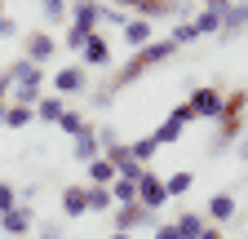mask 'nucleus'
<instances>
[{"instance_id":"nucleus-1","label":"nucleus","mask_w":248,"mask_h":239,"mask_svg":"<svg viewBox=\"0 0 248 239\" xmlns=\"http://www.w3.org/2000/svg\"><path fill=\"white\" fill-rule=\"evenodd\" d=\"M173 49H177L173 40H146L142 49H133V58H129V62H124V67L115 71V80H111V89H107V102H111V98L120 93L124 84H133V80H138L142 71H151V67H160V62H164V58H169Z\"/></svg>"},{"instance_id":"nucleus-2","label":"nucleus","mask_w":248,"mask_h":239,"mask_svg":"<svg viewBox=\"0 0 248 239\" xmlns=\"http://www.w3.org/2000/svg\"><path fill=\"white\" fill-rule=\"evenodd\" d=\"M244 124H248V89H235V93H226L222 115H217V137H213V151H222V146L239 142Z\"/></svg>"},{"instance_id":"nucleus-3","label":"nucleus","mask_w":248,"mask_h":239,"mask_svg":"<svg viewBox=\"0 0 248 239\" xmlns=\"http://www.w3.org/2000/svg\"><path fill=\"white\" fill-rule=\"evenodd\" d=\"M102 9L98 0H71V27H67V49H84L89 31H98V22H102Z\"/></svg>"},{"instance_id":"nucleus-4","label":"nucleus","mask_w":248,"mask_h":239,"mask_svg":"<svg viewBox=\"0 0 248 239\" xmlns=\"http://www.w3.org/2000/svg\"><path fill=\"white\" fill-rule=\"evenodd\" d=\"M191 120H200V115H195L191 98H186V102H177V106H173V111L160 120V129H155L151 137L160 142V146H173V142H182V133H186V124H191Z\"/></svg>"},{"instance_id":"nucleus-5","label":"nucleus","mask_w":248,"mask_h":239,"mask_svg":"<svg viewBox=\"0 0 248 239\" xmlns=\"http://www.w3.org/2000/svg\"><path fill=\"white\" fill-rule=\"evenodd\" d=\"M138 226H155V208H146L142 199L115 204V230H138Z\"/></svg>"},{"instance_id":"nucleus-6","label":"nucleus","mask_w":248,"mask_h":239,"mask_svg":"<svg viewBox=\"0 0 248 239\" xmlns=\"http://www.w3.org/2000/svg\"><path fill=\"white\" fill-rule=\"evenodd\" d=\"M222 102H226V93L217 84H200L195 93H191V106H195L200 120H217V115H222Z\"/></svg>"},{"instance_id":"nucleus-7","label":"nucleus","mask_w":248,"mask_h":239,"mask_svg":"<svg viewBox=\"0 0 248 239\" xmlns=\"http://www.w3.org/2000/svg\"><path fill=\"white\" fill-rule=\"evenodd\" d=\"M49 84H53V93L76 98V93H84V89H89V71H84V67H62Z\"/></svg>"},{"instance_id":"nucleus-8","label":"nucleus","mask_w":248,"mask_h":239,"mask_svg":"<svg viewBox=\"0 0 248 239\" xmlns=\"http://www.w3.org/2000/svg\"><path fill=\"white\" fill-rule=\"evenodd\" d=\"M138 199L146 204V208H164V199H169V186H164V177H155L151 168L138 177Z\"/></svg>"},{"instance_id":"nucleus-9","label":"nucleus","mask_w":248,"mask_h":239,"mask_svg":"<svg viewBox=\"0 0 248 239\" xmlns=\"http://www.w3.org/2000/svg\"><path fill=\"white\" fill-rule=\"evenodd\" d=\"M0 226H5V235L27 239V230L36 226V213H31L27 204H14V208H5V213H0Z\"/></svg>"},{"instance_id":"nucleus-10","label":"nucleus","mask_w":248,"mask_h":239,"mask_svg":"<svg viewBox=\"0 0 248 239\" xmlns=\"http://www.w3.org/2000/svg\"><path fill=\"white\" fill-rule=\"evenodd\" d=\"M22 53L31 58V62H49V58L58 53V40L49 31H27L22 36Z\"/></svg>"},{"instance_id":"nucleus-11","label":"nucleus","mask_w":248,"mask_h":239,"mask_svg":"<svg viewBox=\"0 0 248 239\" xmlns=\"http://www.w3.org/2000/svg\"><path fill=\"white\" fill-rule=\"evenodd\" d=\"M45 71L36 67V71H31V75H22V80H14V102H27V106H36L40 102V93H45Z\"/></svg>"},{"instance_id":"nucleus-12","label":"nucleus","mask_w":248,"mask_h":239,"mask_svg":"<svg viewBox=\"0 0 248 239\" xmlns=\"http://www.w3.org/2000/svg\"><path fill=\"white\" fill-rule=\"evenodd\" d=\"M80 58H84V67H111V40H107L102 31H89Z\"/></svg>"},{"instance_id":"nucleus-13","label":"nucleus","mask_w":248,"mask_h":239,"mask_svg":"<svg viewBox=\"0 0 248 239\" xmlns=\"http://www.w3.org/2000/svg\"><path fill=\"white\" fill-rule=\"evenodd\" d=\"M71 155H76L80 164H89L93 155H102V137H98V129H93V124H89L84 133H76V137H71Z\"/></svg>"},{"instance_id":"nucleus-14","label":"nucleus","mask_w":248,"mask_h":239,"mask_svg":"<svg viewBox=\"0 0 248 239\" xmlns=\"http://www.w3.org/2000/svg\"><path fill=\"white\" fill-rule=\"evenodd\" d=\"M146 40H155V31H151V18H146V14H133L129 22H124V45H129V49H142Z\"/></svg>"},{"instance_id":"nucleus-15","label":"nucleus","mask_w":248,"mask_h":239,"mask_svg":"<svg viewBox=\"0 0 248 239\" xmlns=\"http://www.w3.org/2000/svg\"><path fill=\"white\" fill-rule=\"evenodd\" d=\"M235 213H239V204H235V195H226V191H217V195L208 199V222H217V226H226V222H235Z\"/></svg>"},{"instance_id":"nucleus-16","label":"nucleus","mask_w":248,"mask_h":239,"mask_svg":"<svg viewBox=\"0 0 248 239\" xmlns=\"http://www.w3.org/2000/svg\"><path fill=\"white\" fill-rule=\"evenodd\" d=\"M84 168H89V182H98V186H111L115 177H120V168H115V160H111L107 151H102V155H93Z\"/></svg>"},{"instance_id":"nucleus-17","label":"nucleus","mask_w":248,"mask_h":239,"mask_svg":"<svg viewBox=\"0 0 248 239\" xmlns=\"http://www.w3.org/2000/svg\"><path fill=\"white\" fill-rule=\"evenodd\" d=\"M62 111H67V98H62V93H40V102H36V120H40V124H58V120H62Z\"/></svg>"},{"instance_id":"nucleus-18","label":"nucleus","mask_w":248,"mask_h":239,"mask_svg":"<svg viewBox=\"0 0 248 239\" xmlns=\"http://www.w3.org/2000/svg\"><path fill=\"white\" fill-rule=\"evenodd\" d=\"M62 213H67V217L89 213V186H67V191H62Z\"/></svg>"},{"instance_id":"nucleus-19","label":"nucleus","mask_w":248,"mask_h":239,"mask_svg":"<svg viewBox=\"0 0 248 239\" xmlns=\"http://www.w3.org/2000/svg\"><path fill=\"white\" fill-rule=\"evenodd\" d=\"M31 120H36V106H27V102H14V106H5L0 124H5V129H27Z\"/></svg>"},{"instance_id":"nucleus-20","label":"nucleus","mask_w":248,"mask_h":239,"mask_svg":"<svg viewBox=\"0 0 248 239\" xmlns=\"http://www.w3.org/2000/svg\"><path fill=\"white\" fill-rule=\"evenodd\" d=\"M111 208H115V195H111V186L89 182V213H111Z\"/></svg>"},{"instance_id":"nucleus-21","label":"nucleus","mask_w":248,"mask_h":239,"mask_svg":"<svg viewBox=\"0 0 248 239\" xmlns=\"http://www.w3.org/2000/svg\"><path fill=\"white\" fill-rule=\"evenodd\" d=\"M244 27H248V0H239V5H231V14L222 18V31H226V36L244 31Z\"/></svg>"},{"instance_id":"nucleus-22","label":"nucleus","mask_w":248,"mask_h":239,"mask_svg":"<svg viewBox=\"0 0 248 239\" xmlns=\"http://www.w3.org/2000/svg\"><path fill=\"white\" fill-rule=\"evenodd\" d=\"M40 14L49 22H71V0H40Z\"/></svg>"},{"instance_id":"nucleus-23","label":"nucleus","mask_w":248,"mask_h":239,"mask_svg":"<svg viewBox=\"0 0 248 239\" xmlns=\"http://www.w3.org/2000/svg\"><path fill=\"white\" fill-rule=\"evenodd\" d=\"M111 195H115V204H129V199H138V177H115L111 182Z\"/></svg>"},{"instance_id":"nucleus-24","label":"nucleus","mask_w":248,"mask_h":239,"mask_svg":"<svg viewBox=\"0 0 248 239\" xmlns=\"http://www.w3.org/2000/svg\"><path fill=\"white\" fill-rule=\"evenodd\" d=\"M204 226H208V222H204L200 213H182V217H177V235H182V239H200Z\"/></svg>"},{"instance_id":"nucleus-25","label":"nucleus","mask_w":248,"mask_h":239,"mask_svg":"<svg viewBox=\"0 0 248 239\" xmlns=\"http://www.w3.org/2000/svg\"><path fill=\"white\" fill-rule=\"evenodd\" d=\"M169 40H173L177 49H182V45H191V40H200V27H195V18H182V22L173 27V36H169Z\"/></svg>"},{"instance_id":"nucleus-26","label":"nucleus","mask_w":248,"mask_h":239,"mask_svg":"<svg viewBox=\"0 0 248 239\" xmlns=\"http://www.w3.org/2000/svg\"><path fill=\"white\" fill-rule=\"evenodd\" d=\"M58 129L67 133V137H76V133H84V129H89V120H84L80 111H71V106H67V111H62V120H58Z\"/></svg>"},{"instance_id":"nucleus-27","label":"nucleus","mask_w":248,"mask_h":239,"mask_svg":"<svg viewBox=\"0 0 248 239\" xmlns=\"http://www.w3.org/2000/svg\"><path fill=\"white\" fill-rule=\"evenodd\" d=\"M195 27H200V36H213V31H222V14L204 5V9L195 14Z\"/></svg>"},{"instance_id":"nucleus-28","label":"nucleus","mask_w":248,"mask_h":239,"mask_svg":"<svg viewBox=\"0 0 248 239\" xmlns=\"http://www.w3.org/2000/svg\"><path fill=\"white\" fill-rule=\"evenodd\" d=\"M191 182H195V177L186 173V168H182V173H173V177H164V186H169V199H182L186 191H191Z\"/></svg>"},{"instance_id":"nucleus-29","label":"nucleus","mask_w":248,"mask_h":239,"mask_svg":"<svg viewBox=\"0 0 248 239\" xmlns=\"http://www.w3.org/2000/svg\"><path fill=\"white\" fill-rule=\"evenodd\" d=\"M129 151H133L142 164H151V160H155V151H160V142H155V137H138V142H129Z\"/></svg>"},{"instance_id":"nucleus-30","label":"nucleus","mask_w":248,"mask_h":239,"mask_svg":"<svg viewBox=\"0 0 248 239\" xmlns=\"http://www.w3.org/2000/svg\"><path fill=\"white\" fill-rule=\"evenodd\" d=\"M9 89H14V75L0 71V115H5V106H9Z\"/></svg>"},{"instance_id":"nucleus-31","label":"nucleus","mask_w":248,"mask_h":239,"mask_svg":"<svg viewBox=\"0 0 248 239\" xmlns=\"http://www.w3.org/2000/svg\"><path fill=\"white\" fill-rule=\"evenodd\" d=\"M18 204V191L9 186V182H0V213H5V208H14Z\"/></svg>"},{"instance_id":"nucleus-32","label":"nucleus","mask_w":248,"mask_h":239,"mask_svg":"<svg viewBox=\"0 0 248 239\" xmlns=\"http://www.w3.org/2000/svg\"><path fill=\"white\" fill-rule=\"evenodd\" d=\"M155 239H182L177 235V222H155Z\"/></svg>"},{"instance_id":"nucleus-33","label":"nucleus","mask_w":248,"mask_h":239,"mask_svg":"<svg viewBox=\"0 0 248 239\" xmlns=\"http://www.w3.org/2000/svg\"><path fill=\"white\" fill-rule=\"evenodd\" d=\"M14 36H18V22L9 14H0V40H14Z\"/></svg>"},{"instance_id":"nucleus-34","label":"nucleus","mask_w":248,"mask_h":239,"mask_svg":"<svg viewBox=\"0 0 248 239\" xmlns=\"http://www.w3.org/2000/svg\"><path fill=\"white\" fill-rule=\"evenodd\" d=\"M200 239H226V235H222V226H217V222H208V226L200 230Z\"/></svg>"},{"instance_id":"nucleus-35","label":"nucleus","mask_w":248,"mask_h":239,"mask_svg":"<svg viewBox=\"0 0 248 239\" xmlns=\"http://www.w3.org/2000/svg\"><path fill=\"white\" fill-rule=\"evenodd\" d=\"M111 5H120V9H133V14H138V9L146 5V0H111Z\"/></svg>"},{"instance_id":"nucleus-36","label":"nucleus","mask_w":248,"mask_h":239,"mask_svg":"<svg viewBox=\"0 0 248 239\" xmlns=\"http://www.w3.org/2000/svg\"><path fill=\"white\" fill-rule=\"evenodd\" d=\"M98 137H102V151H107L111 142H120V137H115V129H98Z\"/></svg>"},{"instance_id":"nucleus-37","label":"nucleus","mask_w":248,"mask_h":239,"mask_svg":"<svg viewBox=\"0 0 248 239\" xmlns=\"http://www.w3.org/2000/svg\"><path fill=\"white\" fill-rule=\"evenodd\" d=\"M239 155L248 160V124H244V133H239Z\"/></svg>"},{"instance_id":"nucleus-38","label":"nucleus","mask_w":248,"mask_h":239,"mask_svg":"<svg viewBox=\"0 0 248 239\" xmlns=\"http://www.w3.org/2000/svg\"><path fill=\"white\" fill-rule=\"evenodd\" d=\"M111 239H133V230H115V235H111Z\"/></svg>"},{"instance_id":"nucleus-39","label":"nucleus","mask_w":248,"mask_h":239,"mask_svg":"<svg viewBox=\"0 0 248 239\" xmlns=\"http://www.w3.org/2000/svg\"><path fill=\"white\" fill-rule=\"evenodd\" d=\"M0 14H5V0H0Z\"/></svg>"},{"instance_id":"nucleus-40","label":"nucleus","mask_w":248,"mask_h":239,"mask_svg":"<svg viewBox=\"0 0 248 239\" xmlns=\"http://www.w3.org/2000/svg\"><path fill=\"white\" fill-rule=\"evenodd\" d=\"M244 239H248V235H244Z\"/></svg>"}]
</instances>
